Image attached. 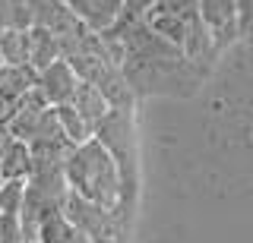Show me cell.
I'll return each instance as SVG.
<instances>
[{
	"label": "cell",
	"instance_id": "6da1fadb",
	"mask_svg": "<svg viewBox=\"0 0 253 243\" xmlns=\"http://www.w3.org/2000/svg\"><path fill=\"white\" fill-rule=\"evenodd\" d=\"M63 180L67 190L76 193L79 199L101 206L121 218V202H124V174L111 152L98 139H89L83 145H73L63 158Z\"/></svg>",
	"mask_w": 253,
	"mask_h": 243
},
{
	"label": "cell",
	"instance_id": "7a4b0ae2",
	"mask_svg": "<svg viewBox=\"0 0 253 243\" xmlns=\"http://www.w3.org/2000/svg\"><path fill=\"white\" fill-rule=\"evenodd\" d=\"M60 211H63V218H67V224L73 227V231H79L89 243H124V227H121L124 218H117L114 211H108L101 206H92V202L79 199V196L70 193V190L60 202Z\"/></svg>",
	"mask_w": 253,
	"mask_h": 243
},
{
	"label": "cell",
	"instance_id": "3957f363",
	"mask_svg": "<svg viewBox=\"0 0 253 243\" xmlns=\"http://www.w3.org/2000/svg\"><path fill=\"white\" fill-rule=\"evenodd\" d=\"M76 82L79 79H76L73 69H70L67 60H54L51 67H44V69L35 73V92L47 107L70 104V98H73V92H76Z\"/></svg>",
	"mask_w": 253,
	"mask_h": 243
},
{
	"label": "cell",
	"instance_id": "277c9868",
	"mask_svg": "<svg viewBox=\"0 0 253 243\" xmlns=\"http://www.w3.org/2000/svg\"><path fill=\"white\" fill-rule=\"evenodd\" d=\"M196 19L209 29L215 51L234 41L237 35V19H234V0H196Z\"/></svg>",
	"mask_w": 253,
	"mask_h": 243
},
{
	"label": "cell",
	"instance_id": "5b68a950",
	"mask_svg": "<svg viewBox=\"0 0 253 243\" xmlns=\"http://www.w3.org/2000/svg\"><path fill=\"white\" fill-rule=\"evenodd\" d=\"M29 6V26H38V29H47L51 35H57L60 41L70 35H76L79 22L73 19V13L67 10L63 0H26Z\"/></svg>",
	"mask_w": 253,
	"mask_h": 243
},
{
	"label": "cell",
	"instance_id": "8992f818",
	"mask_svg": "<svg viewBox=\"0 0 253 243\" xmlns=\"http://www.w3.org/2000/svg\"><path fill=\"white\" fill-rule=\"evenodd\" d=\"M85 32L101 35L121 19V0H63Z\"/></svg>",
	"mask_w": 253,
	"mask_h": 243
},
{
	"label": "cell",
	"instance_id": "52a82bcc",
	"mask_svg": "<svg viewBox=\"0 0 253 243\" xmlns=\"http://www.w3.org/2000/svg\"><path fill=\"white\" fill-rule=\"evenodd\" d=\"M54 60H63V44L57 35H51L47 29H38V26H29V69L38 73V69L51 67Z\"/></svg>",
	"mask_w": 253,
	"mask_h": 243
},
{
	"label": "cell",
	"instance_id": "ba28073f",
	"mask_svg": "<svg viewBox=\"0 0 253 243\" xmlns=\"http://www.w3.org/2000/svg\"><path fill=\"white\" fill-rule=\"evenodd\" d=\"M70 107H73V111L83 117L85 123H89L92 133H95V127H98V123L111 114L105 95H101L95 85H89V82H76V92H73V98H70Z\"/></svg>",
	"mask_w": 253,
	"mask_h": 243
},
{
	"label": "cell",
	"instance_id": "9c48e42d",
	"mask_svg": "<svg viewBox=\"0 0 253 243\" xmlns=\"http://www.w3.org/2000/svg\"><path fill=\"white\" fill-rule=\"evenodd\" d=\"M32 171V152L26 142L10 139L0 152V180H26Z\"/></svg>",
	"mask_w": 253,
	"mask_h": 243
},
{
	"label": "cell",
	"instance_id": "30bf717a",
	"mask_svg": "<svg viewBox=\"0 0 253 243\" xmlns=\"http://www.w3.org/2000/svg\"><path fill=\"white\" fill-rule=\"evenodd\" d=\"M29 29H0V64L29 67Z\"/></svg>",
	"mask_w": 253,
	"mask_h": 243
},
{
	"label": "cell",
	"instance_id": "8fae6325",
	"mask_svg": "<svg viewBox=\"0 0 253 243\" xmlns=\"http://www.w3.org/2000/svg\"><path fill=\"white\" fill-rule=\"evenodd\" d=\"M54 117H57V127H60L63 139H67L70 145H83V142H89V139H92V127H89V123H85L70 104L54 107Z\"/></svg>",
	"mask_w": 253,
	"mask_h": 243
},
{
	"label": "cell",
	"instance_id": "7c38bea8",
	"mask_svg": "<svg viewBox=\"0 0 253 243\" xmlns=\"http://www.w3.org/2000/svg\"><path fill=\"white\" fill-rule=\"evenodd\" d=\"M26 199V180H0V215H19Z\"/></svg>",
	"mask_w": 253,
	"mask_h": 243
},
{
	"label": "cell",
	"instance_id": "4fadbf2b",
	"mask_svg": "<svg viewBox=\"0 0 253 243\" xmlns=\"http://www.w3.org/2000/svg\"><path fill=\"white\" fill-rule=\"evenodd\" d=\"M0 29H29L26 0H0Z\"/></svg>",
	"mask_w": 253,
	"mask_h": 243
},
{
	"label": "cell",
	"instance_id": "5bb4252c",
	"mask_svg": "<svg viewBox=\"0 0 253 243\" xmlns=\"http://www.w3.org/2000/svg\"><path fill=\"white\" fill-rule=\"evenodd\" d=\"M152 13H168L177 19H193L196 16V0H155Z\"/></svg>",
	"mask_w": 253,
	"mask_h": 243
},
{
	"label": "cell",
	"instance_id": "9a60e30c",
	"mask_svg": "<svg viewBox=\"0 0 253 243\" xmlns=\"http://www.w3.org/2000/svg\"><path fill=\"white\" fill-rule=\"evenodd\" d=\"M0 243H26L19 215H0Z\"/></svg>",
	"mask_w": 253,
	"mask_h": 243
},
{
	"label": "cell",
	"instance_id": "2e32d148",
	"mask_svg": "<svg viewBox=\"0 0 253 243\" xmlns=\"http://www.w3.org/2000/svg\"><path fill=\"white\" fill-rule=\"evenodd\" d=\"M155 0H121V16L124 19H146L152 13Z\"/></svg>",
	"mask_w": 253,
	"mask_h": 243
},
{
	"label": "cell",
	"instance_id": "e0dca14e",
	"mask_svg": "<svg viewBox=\"0 0 253 243\" xmlns=\"http://www.w3.org/2000/svg\"><path fill=\"white\" fill-rule=\"evenodd\" d=\"M234 19H237V35L250 32V19H253V0H234Z\"/></svg>",
	"mask_w": 253,
	"mask_h": 243
},
{
	"label": "cell",
	"instance_id": "ac0fdd59",
	"mask_svg": "<svg viewBox=\"0 0 253 243\" xmlns=\"http://www.w3.org/2000/svg\"><path fill=\"white\" fill-rule=\"evenodd\" d=\"M10 139H13V136H10V130H6V127H0V152H3V145L10 142Z\"/></svg>",
	"mask_w": 253,
	"mask_h": 243
}]
</instances>
